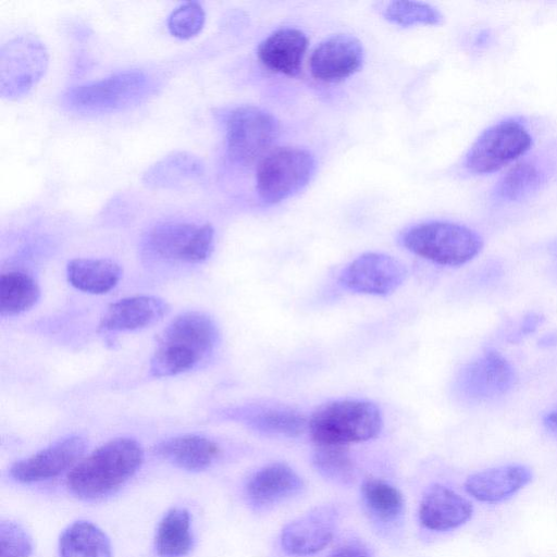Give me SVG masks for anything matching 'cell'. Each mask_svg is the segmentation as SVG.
I'll use <instances>...</instances> for the list:
<instances>
[{
	"instance_id": "cell-1",
	"label": "cell",
	"mask_w": 557,
	"mask_h": 557,
	"mask_svg": "<svg viewBox=\"0 0 557 557\" xmlns=\"http://www.w3.org/2000/svg\"><path fill=\"white\" fill-rule=\"evenodd\" d=\"M144 461L141 445L131 437H116L82 458L67 473L72 494L86 500L111 495L123 486Z\"/></svg>"
},
{
	"instance_id": "cell-2",
	"label": "cell",
	"mask_w": 557,
	"mask_h": 557,
	"mask_svg": "<svg viewBox=\"0 0 557 557\" xmlns=\"http://www.w3.org/2000/svg\"><path fill=\"white\" fill-rule=\"evenodd\" d=\"M218 338V327L208 314L199 311L178 314L158 338L150 359V374L166 377L194 369L212 352Z\"/></svg>"
},
{
	"instance_id": "cell-3",
	"label": "cell",
	"mask_w": 557,
	"mask_h": 557,
	"mask_svg": "<svg viewBox=\"0 0 557 557\" xmlns=\"http://www.w3.org/2000/svg\"><path fill=\"white\" fill-rule=\"evenodd\" d=\"M383 426L380 408L367 400L343 399L321 405L308 419L317 445L348 446L376 437Z\"/></svg>"
},
{
	"instance_id": "cell-4",
	"label": "cell",
	"mask_w": 557,
	"mask_h": 557,
	"mask_svg": "<svg viewBox=\"0 0 557 557\" xmlns=\"http://www.w3.org/2000/svg\"><path fill=\"white\" fill-rule=\"evenodd\" d=\"M412 253L442 265H461L473 259L483 242L473 230L453 222L430 221L406 230L400 238Z\"/></svg>"
},
{
	"instance_id": "cell-5",
	"label": "cell",
	"mask_w": 557,
	"mask_h": 557,
	"mask_svg": "<svg viewBox=\"0 0 557 557\" xmlns=\"http://www.w3.org/2000/svg\"><path fill=\"white\" fill-rule=\"evenodd\" d=\"M149 77L140 70H125L99 81L74 86L62 101L79 113H106L138 103L148 92Z\"/></svg>"
},
{
	"instance_id": "cell-6",
	"label": "cell",
	"mask_w": 557,
	"mask_h": 557,
	"mask_svg": "<svg viewBox=\"0 0 557 557\" xmlns=\"http://www.w3.org/2000/svg\"><path fill=\"white\" fill-rule=\"evenodd\" d=\"M314 171L315 160L310 151L298 147L274 148L258 163L257 193L263 202L277 203L301 190Z\"/></svg>"
},
{
	"instance_id": "cell-7",
	"label": "cell",
	"mask_w": 557,
	"mask_h": 557,
	"mask_svg": "<svg viewBox=\"0 0 557 557\" xmlns=\"http://www.w3.org/2000/svg\"><path fill=\"white\" fill-rule=\"evenodd\" d=\"M278 122L268 111L255 106H240L226 120V151L231 161L247 166L270 151L278 135Z\"/></svg>"
},
{
	"instance_id": "cell-8",
	"label": "cell",
	"mask_w": 557,
	"mask_h": 557,
	"mask_svg": "<svg viewBox=\"0 0 557 557\" xmlns=\"http://www.w3.org/2000/svg\"><path fill=\"white\" fill-rule=\"evenodd\" d=\"M532 144L524 124L515 119L500 121L472 144L465 158V168L474 174L496 172L523 156Z\"/></svg>"
},
{
	"instance_id": "cell-9",
	"label": "cell",
	"mask_w": 557,
	"mask_h": 557,
	"mask_svg": "<svg viewBox=\"0 0 557 557\" xmlns=\"http://www.w3.org/2000/svg\"><path fill=\"white\" fill-rule=\"evenodd\" d=\"M48 66L45 45L33 36H18L0 51V95L16 100L27 95L41 79Z\"/></svg>"
},
{
	"instance_id": "cell-10",
	"label": "cell",
	"mask_w": 557,
	"mask_h": 557,
	"mask_svg": "<svg viewBox=\"0 0 557 557\" xmlns=\"http://www.w3.org/2000/svg\"><path fill=\"white\" fill-rule=\"evenodd\" d=\"M146 244L161 259L199 263L213 250L214 230L210 223L163 222L148 232Z\"/></svg>"
},
{
	"instance_id": "cell-11",
	"label": "cell",
	"mask_w": 557,
	"mask_h": 557,
	"mask_svg": "<svg viewBox=\"0 0 557 557\" xmlns=\"http://www.w3.org/2000/svg\"><path fill=\"white\" fill-rule=\"evenodd\" d=\"M407 273L398 259L381 252H366L343 270L339 283L356 293L385 296L405 282Z\"/></svg>"
},
{
	"instance_id": "cell-12",
	"label": "cell",
	"mask_w": 557,
	"mask_h": 557,
	"mask_svg": "<svg viewBox=\"0 0 557 557\" xmlns=\"http://www.w3.org/2000/svg\"><path fill=\"white\" fill-rule=\"evenodd\" d=\"M513 382L515 372L507 359L487 350L461 370L456 387L463 398L481 401L505 394Z\"/></svg>"
},
{
	"instance_id": "cell-13",
	"label": "cell",
	"mask_w": 557,
	"mask_h": 557,
	"mask_svg": "<svg viewBox=\"0 0 557 557\" xmlns=\"http://www.w3.org/2000/svg\"><path fill=\"white\" fill-rule=\"evenodd\" d=\"M86 442L81 436H69L34 455L16 461L10 475L21 483H34L58 476L72 469L84 455Z\"/></svg>"
},
{
	"instance_id": "cell-14",
	"label": "cell",
	"mask_w": 557,
	"mask_h": 557,
	"mask_svg": "<svg viewBox=\"0 0 557 557\" xmlns=\"http://www.w3.org/2000/svg\"><path fill=\"white\" fill-rule=\"evenodd\" d=\"M363 47L354 36L336 34L321 41L310 57V71L322 82H339L359 70Z\"/></svg>"
},
{
	"instance_id": "cell-15",
	"label": "cell",
	"mask_w": 557,
	"mask_h": 557,
	"mask_svg": "<svg viewBox=\"0 0 557 557\" xmlns=\"http://www.w3.org/2000/svg\"><path fill=\"white\" fill-rule=\"evenodd\" d=\"M336 525V512L322 506L288 523L282 531V546L297 556L314 554L332 540Z\"/></svg>"
},
{
	"instance_id": "cell-16",
	"label": "cell",
	"mask_w": 557,
	"mask_h": 557,
	"mask_svg": "<svg viewBox=\"0 0 557 557\" xmlns=\"http://www.w3.org/2000/svg\"><path fill=\"white\" fill-rule=\"evenodd\" d=\"M169 305L156 296H133L111 304L102 315L99 330L103 332H129L141 330L160 321Z\"/></svg>"
},
{
	"instance_id": "cell-17",
	"label": "cell",
	"mask_w": 557,
	"mask_h": 557,
	"mask_svg": "<svg viewBox=\"0 0 557 557\" xmlns=\"http://www.w3.org/2000/svg\"><path fill=\"white\" fill-rule=\"evenodd\" d=\"M473 513L471 503L453 490L435 484L424 494L420 507L421 523L434 531H446L466 523Z\"/></svg>"
},
{
	"instance_id": "cell-18",
	"label": "cell",
	"mask_w": 557,
	"mask_h": 557,
	"mask_svg": "<svg viewBox=\"0 0 557 557\" xmlns=\"http://www.w3.org/2000/svg\"><path fill=\"white\" fill-rule=\"evenodd\" d=\"M532 480V471L523 465H507L471 474L465 482L469 495L483 503L508 499Z\"/></svg>"
},
{
	"instance_id": "cell-19",
	"label": "cell",
	"mask_w": 557,
	"mask_h": 557,
	"mask_svg": "<svg viewBox=\"0 0 557 557\" xmlns=\"http://www.w3.org/2000/svg\"><path fill=\"white\" fill-rule=\"evenodd\" d=\"M308 47L306 34L295 27L280 28L258 46V58L269 70L294 76L299 73Z\"/></svg>"
},
{
	"instance_id": "cell-20",
	"label": "cell",
	"mask_w": 557,
	"mask_h": 557,
	"mask_svg": "<svg viewBox=\"0 0 557 557\" xmlns=\"http://www.w3.org/2000/svg\"><path fill=\"white\" fill-rule=\"evenodd\" d=\"M154 453L181 469L201 471L218 459L221 449L206 436L185 434L159 443Z\"/></svg>"
},
{
	"instance_id": "cell-21",
	"label": "cell",
	"mask_w": 557,
	"mask_h": 557,
	"mask_svg": "<svg viewBox=\"0 0 557 557\" xmlns=\"http://www.w3.org/2000/svg\"><path fill=\"white\" fill-rule=\"evenodd\" d=\"M302 487L300 476L287 465L272 463L257 471L248 481L246 492L257 506L282 502Z\"/></svg>"
},
{
	"instance_id": "cell-22",
	"label": "cell",
	"mask_w": 557,
	"mask_h": 557,
	"mask_svg": "<svg viewBox=\"0 0 557 557\" xmlns=\"http://www.w3.org/2000/svg\"><path fill=\"white\" fill-rule=\"evenodd\" d=\"M121 276L120 265L109 259L75 258L66 265L69 283L88 294L109 293L117 285Z\"/></svg>"
},
{
	"instance_id": "cell-23",
	"label": "cell",
	"mask_w": 557,
	"mask_h": 557,
	"mask_svg": "<svg viewBox=\"0 0 557 557\" xmlns=\"http://www.w3.org/2000/svg\"><path fill=\"white\" fill-rule=\"evenodd\" d=\"M238 414L250 428L267 434L295 437L308 429L305 414L286 406H252Z\"/></svg>"
},
{
	"instance_id": "cell-24",
	"label": "cell",
	"mask_w": 557,
	"mask_h": 557,
	"mask_svg": "<svg viewBox=\"0 0 557 557\" xmlns=\"http://www.w3.org/2000/svg\"><path fill=\"white\" fill-rule=\"evenodd\" d=\"M203 174V164L188 152L176 151L151 165L144 174L146 185L169 188L193 182Z\"/></svg>"
},
{
	"instance_id": "cell-25",
	"label": "cell",
	"mask_w": 557,
	"mask_h": 557,
	"mask_svg": "<svg viewBox=\"0 0 557 557\" xmlns=\"http://www.w3.org/2000/svg\"><path fill=\"white\" fill-rule=\"evenodd\" d=\"M60 557H112L111 544L106 533L89 521L69 525L59 540Z\"/></svg>"
},
{
	"instance_id": "cell-26",
	"label": "cell",
	"mask_w": 557,
	"mask_h": 557,
	"mask_svg": "<svg viewBox=\"0 0 557 557\" xmlns=\"http://www.w3.org/2000/svg\"><path fill=\"white\" fill-rule=\"evenodd\" d=\"M193 546L190 517L186 509H170L158 524L154 547L160 557H183Z\"/></svg>"
},
{
	"instance_id": "cell-27",
	"label": "cell",
	"mask_w": 557,
	"mask_h": 557,
	"mask_svg": "<svg viewBox=\"0 0 557 557\" xmlns=\"http://www.w3.org/2000/svg\"><path fill=\"white\" fill-rule=\"evenodd\" d=\"M547 177L544 166L535 160L515 165L496 184L493 195L502 202L522 200L540 189Z\"/></svg>"
},
{
	"instance_id": "cell-28",
	"label": "cell",
	"mask_w": 557,
	"mask_h": 557,
	"mask_svg": "<svg viewBox=\"0 0 557 557\" xmlns=\"http://www.w3.org/2000/svg\"><path fill=\"white\" fill-rule=\"evenodd\" d=\"M39 297V285L32 275L21 271L1 274L0 313L2 317H13L29 310Z\"/></svg>"
},
{
	"instance_id": "cell-29",
	"label": "cell",
	"mask_w": 557,
	"mask_h": 557,
	"mask_svg": "<svg viewBox=\"0 0 557 557\" xmlns=\"http://www.w3.org/2000/svg\"><path fill=\"white\" fill-rule=\"evenodd\" d=\"M361 492L369 509L382 520H393L403 511L401 493L383 480L368 478L362 483Z\"/></svg>"
},
{
	"instance_id": "cell-30",
	"label": "cell",
	"mask_w": 557,
	"mask_h": 557,
	"mask_svg": "<svg viewBox=\"0 0 557 557\" xmlns=\"http://www.w3.org/2000/svg\"><path fill=\"white\" fill-rule=\"evenodd\" d=\"M313 465L324 478L337 483L345 484L354 478V463L347 446L317 445Z\"/></svg>"
},
{
	"instance_id": "cell-31",
	"label": "cell",
	"mask_w": 557,
	"mask_h": 557,
	"mask_svg": "<svg viewBox=\"0 0 557 557\" xmlns=\"http://www.w3.org/2000/svg\"><path fill=\"white\" fill-rule=\"evenodd\" d=\"M384 16L389 22L411 26L417 24L437 25L442 23L441 12L433 5L417 1H393L385 10Z\"/></svg>"
},
{
	"instance_id": "cell-32",
	"label": "cell",
	"mask_w": 557,
	"mask_h": 557,
	"mask_svg": "<svg viewBox=\"0 0 557 557\" xmlns=\"http://www.w3.org/2000/svg\"><path fill=\"white\" fill-rule=\"evenodd\" d=\"M206 14L197 1H187L175 8L168 18L170 33L181 39L196 36L203 27Z\"/></svg>"
},
{
	"instance_id": "cell-33",
	"label": "cell",
	"mask_w": 557,
	"mask_h": 557,
	"mask_svg": "<svg viewBox=\"0 0 557 557\" xmlns=\"http://www.w3.org/2000/svg\"><path fill=\"white\" fill-rule=\"evenodd\" d=\"M33 545L27 532L12 521L0 524V557H28Z\"/></svg>"
},
{
	"instance_id": "cell-34",
	"label": "cell",
	"mask_w": 557,
	"mask_h": 557,
	"mask_svg": "<svg viewBox=\"0 0 557 557\" xmlns=\"http://www.w3.org/2000/svg\"><path fill=\"white\" fill-rule=\"evenodd\" d=\"M330 557H370V555L359 544H347L337 548Z\"/></svg>"
},
{
	"instance_id": "cell-35",
	"label": "cell",
	"mask_w": 557,
	"mask_h": 557,
	"mask_svg": "<svg viewBox=\"0 0 557 557\" xmlns=\"http://www.w3.org/2000/svg\"><path fill=\"white\" fill-rule=\"evenodd\" d=\"M539 322H540V317L537 314H533V313L529 314L524 319V321L518 332V334H519L518 336L531 333L537 326Z\"/></svg>"
},
{
	"instance_id": "cell-36",
	"label": "cell",
	"mask_w": 557,
	"mask_h": 557,
	"mask_svg": "<svg viewBox=\"0 0 557 557\" xmlns=\"http://www.w3.org/2000/svg\"><path fill=\"white\" fill-rule=\"evenodd\" d=\"M544 424L547 430L557 435V407L546 413Z\"/></svg>"
},
{
	"instance_id": "cell-37",
	"label": "cell",
	"mask_w": 557,
	"mask_h": 557,
	"mask_svg": "<svg viewBox=\"0 0 557 557\" xmlns=\"http://www.w3.org/2000/svg\"><path fill=\"white\" fill-rule=\"evenodd\" d=\"M487 37H488V35H482V34H480V35H479V38H478V42H479V44H484V42L487 40Z\"/></svg>"
},
{
	"instance_id": "cell-38",
	"label": "cell",
	"mask_w": 557,
	"mask_h": 557,
	"mask_svg": "<svg viewBox=\"0 0 557 557\" xmlns=\"http://www.w3.org/2000/svg\"><path fill=\"white\" fill-rule=\"evenodd\" d=\"M555 255H556V257H557V247H556V249H555Z\"/></svg>"
}]
</instances>
